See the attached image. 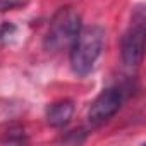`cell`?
<instances>
[{
  "mask_svg": "<svg viewBox=\"0 0 146 146\" xmlns=\"http://www.w3.org/2000/svg\"><path fill=\"white\" fill-rule=\"evenodd\" d=\"M105 41V31L100 26L81 28L72 45L69 46L70 67L78 76H88L93 70L98 57L102 55Z\"/></svg>",
  "mask_w": 146,
  "mask_h": 146,
  "instance_id": "6da1fadb",
  "label": "cell"
},
{
  "mask_svg": "<svg viewBox=\"0 0 146 146\" xmlns=\"http://www.w3.org/2000/svg\"><path fill=\"white\" fill-rule=\"evenodd\" d=\"M81 29V16L72 7H62L55 12L45 35V48L60 52L69 48Z\"/></svg>",
  "mask_w": 146,
  "mask_h": 146,
  "instance_id": "7a4b0ae2",
  "label": "cell"
},
{
  "mask_svg": "<svg viewBox=\"0 0 146 146\" xmlns=\"http://www.w3.org/2000/svg\"><path fill=\"white\" fill-rule=\"evenodd\" d=\"M144 7L137 5L132 11V19L131 24L122 36V60L127 67L134 69L141 64L143 60V52H144Z\"/></svg>",
  "mask_w": 146,
  "mask_h": 146,
  "instance_id": "3957f363",
  "label": "cell"
},
{
  "mask_svg": "<svg viewBox=\"0 0 146 146\" xmlns=\"http://www.w3.org/2000/svg\"><path fill=\"white\" fill-rule=\"evenodd\" d=\"M124 93L120 88H107L103 90L88 110V120L91 125H102L110 117H113L122 107Z\"/></svg>",
  "mask_w": 146,
  "mask_h": 146,
  "instance_id": "277c9868",
  "label": "cell"
},
{
  "mask_svg": "<svg viewBox=\"0 0 146 146\" xmlns=\"http://www.w3.org/2000/svg\"><path fill=\"white\" fill-rule=\"evenodd\" d=\"M74 113V103L70 100H60L46 107V122L52 127H64Z\"/></svg>",
  "mask_w": 146,
  "mask_h": 146,
  "instance_id": "5b68a950",
  "label": "cell"
},
{
  "mask_svg": "<svg viewBox=\"0 0 146 146\" xmlns=\"http://www.w3.org/2000/svg\"><path fill=\"white\" fill-rule=\"evenodd\" d=\"M28 2H29V0H0V12L23 9V7L28 5Z\"/></svg>",
  "mask_w": 146,
  "mask_h": 146,
  "instance_id": "8992f818",
  "label": "cell"
}]
</instances>
